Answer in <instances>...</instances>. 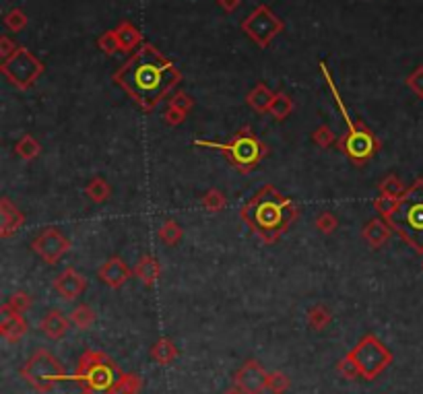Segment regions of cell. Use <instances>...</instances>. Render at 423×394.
<instances>
[{"mask_svg": "<svg viewBox=\"0 0 423 394\" xmlns=\"http://www.w3.org/2000/svg\"><path fill=\"white\" fill-rule=\"evenodd\" d=\"M114 81L147 112H151L180 81V70L155 45L143 43L114 74Z\"/></svg>", "mask_w": 423, "mask_h": 394, "instance_id": "1", "label": "cell"}, {"mask_svg": "<svg viewBox=\"0 0 423 394\" xmlns=\"http://www.w3.org/2000/svg\"><path fill=\"white\" fill-rule=\"evenodd\" d=\"M298 215L300 209L296 207V203L281 196L273 186L260 188L242 207V221L250 225L267 244L277 242L298 219Z\"/></svg>", "mask_w": 423, "mask_h": 394, "instance_id": "2", "label": "cell"}, {"mask_svg": "<svg viewBox=\"0 0 423 394\" xmlns=\"http://www.w3.org/2000/svg\"><path fill=\"white\" fill-rule=\"evenodd\" d=\"M124 374L103 351L89 349L81 355L74 372V382L83 394H118Z\"/></svg>", "mask_w": 423, "mask_h": 394, "instance_id": "3", "label": "cell"}, {"mask_svg": "<svg viewBox=\"0 0 423 394\" xmlns=\"http://www.w3.org/2000/svg\"><path fill=\"white\" fill-rule=\"evenodd\" d=\"M386 223L415 250L423 254V180H417L399 198L397 209L386 217Z\"/></svg>", "mask_w": 423, "mask_h": 394, "instance_id": "4", "label": "cell"}, {"mask_svg": "<svg viewBox=\"0 0 423 394\" xmlns=\"http://www.w3.org/2000/svg\"><path fill=\"white\" fill-rule=\"evenodd\" d=\"M320 66H322V72H324V76H327L329 89H331V93H333V97H335V101H337V107H339V112H341V116H343V122H345V126H347V134L339 141V149H341L351 161H355V163H366V161L372 159L374 153L380 149V143H378V138L372 134V130H370L364 122L353 120V118L349 116V112H347V107H345V103H343V99H341L337 87H335V83H333V76H331L329 70H327V64L322 62Z\"/></svg>", "mask_w": 423, "mask_h": 394, "instance_id": "5", "label": "cell"}, {"mask_svg": "<svg viewBox=\"0 0 423 394\" xmlns=\"http://www.w3.org/2000/svg\"><path fill=\"white\" fill-rule=\"evenodd\" d=\"M196 147H209V149H219L223 151L229 161L234 163V167L242 174L252 172L260 159L267 153V147L254 136V132L250 128H242L240 132H236V136L229 143H213V141H194Z\"/></svg>", "mask_w": 423, "mask_h": 394, "instance_id": "6", "label": "cell"}, {"mask_svg": "<svg viewBox=\"0 0 423 394\" xmlns=\"http://www.w3.org/2000/svg\"><path fill=\"white\" fill-rule=\"evenodd\" d=\"M21 376L33 391L41 394L52 393L66 378L60 362L48 349H37L21 368Z\"/></svg>", "mask_w": 423, "mask_h": 394, "instance_id": "7", "label": "cell"}, {"mask_svg": "<svg viewBox=\"0 0 423 394\" xmlns=\"http://www.w3.org/2000/svg\"><path fill=\"white\" fill-rule=\"evenodd\" d=\"M349 355L360 368L362 378L366 380H376L391 364H393V353L389 347L374 335H366L351 351Z\"/></svg>", "mask_w": 423, "mask_h": 394, "instance_id": "8", "label": "cell"}, {"mask_svg": "<svg viewBox=\"0 0 423 394\" xmlns=\"http://www.w3.org/2000/svg\"><path fill=\"white\" fill-rule=\"evenodd\" d=\"M0 70L17 89H29L43 72V62L35 58L27 48L19 45L8 60H2Z\"/></svg>", "mask_w": 423, "mask_h": 394, "instance_id": "9", "label": "cell"}, {"mask_svg": "<svg viewBox=\"0 0 423 394\" xmlns=\"http://www.w3.org/2000/svg\"><path fill=\"white\" fill-rule=\"evenodd\" d=\"M283 21L267 6L260 4L254 8V12L242 21V29L246 35H250L260 48H267L281 31H283Z\"/></svg>", "mask_w": 423, "mask_h": 394, "instance_id": "10", "label": "cell"}, {"mask_svg": "<svg viewBox=\"0 0 423 394\" xmlns=\"http://www.w3.org/2000/svg\"><path fill=\"white\" fill-rule=\"evenodd\" d=\"M31 248H33L35 254L41 256L43 262L54 265V262H58V260L68 252L70 242H68V238H66L60 229L50 227V229H43V231L31 242Z\"/></svg>", "mask_w": 423, "mask_h": 394, "instance_id": "11", "label": "cell"}, {"mask_svg": "<svg viewBox=\"0 0 423 394\" xmlns=\"http://www.w3.org/2000/svg\"><path fill=\"white\" fill-rule=\"evenodd\" d=\"M269 374L256 360L244 362V366L236 372L234 382L244 394H262L267 391Z\"/></svg>", "mask_w": 423, "mask_h": 394, "instance_id": "12", "label": "cell"}, {"mask_svg": "<svg viewBox=\"0 0 423 394\" xmlns=\"http://www.w3.org/2000/svg\"><path fill=\"white\" fill-rule=\"evenodd\" d=\"M27 333V322L21 312H14L8 304L0 308V335L8 343H19Z\"/></svg>", "mask_w": 423, "mask_h": 394, "instance_id": "13", "label": "cell"}, {"mask_svg": "<svg viewBox=\"0 0 423 394\" xmlns=\"http://www.w3.org/2000/svg\"><path fill=\"white\" fill-rule=\"evenodd\" d=\"M54 289L58 291L60 298L64 300H76L83 296V291L87 289V281L83 275H79L74 269H66L62 271L56 279H54Z\"/></svg>", "mask_w": 423, "mask_h": 394, "instance_id": "14", "label": "cell"}, {"mask_svg": "<svg viewBox=\"0 0 423 394\" xmlns=\"http://www.w3.org/2000/svg\"><path fill=\"white\" fill-rule=\"evenodd\" d=\"M130 275H132V271H130L128 265H126L122 258H118V256L107 258V260L101 265V269L97 271V277H99L107 287H112V289L122 287V285L130 279Z\"/></svg>", "mask_w": 423, "mask_h": 394, "instance_id": "15", "label": "cell"}, {"mask_svg": "<svg viewBox=\"0 0 423 394\" xmlns=\"http://www.w3.org/2000/svg\"><path fill=\"white\" fill-rule=\"evenodd\" d=\"M70 329V320L60 312V310H50L45 312V316L39 322V331L43 333V337H48L50 341H60Z\"/></svg>", "mask_w": 423, "mask_h": 394, "instance_id": "16", "label": "cell"}, {"mask_svg": "<svg viewBox=\"0 0 423 394\" xmlns=\"http://www.w3.org/2000/svg\"><path fill=\"white\" fill-rule=\"evenodd\" d=\"M23 223H25V215L17 207H12L8 198H2L0 200V236L10 238Z\"/></svg>", "mask_w": 423, "mask_h": 394, "instance_id": "17", "label": "cell"}, {"mask_svg": "<svg viewBox=\"0 0 423 394\" xmlns=\"http://www.w3.org/2000/svg\"><path fill=\"white\" fill-rule=\"evenodd\" d=\"M391 234H393V227H391L389 223H384L382 219H372V221L364 227V231H362L364 240H366L372 248H382V246L391 240Z\"/></svg>", "mask_w": 423, "mask_h": 394, "instance_id": "18", "label": "cell"}, {"mask_svg": "<svg viewBox=\"0 0 423 394\" xmlns=\"http://www.w3.org/2000/svg\"><path fill=\"white\" fill-rule=\"evenodd\" d=\"M114 31H116L118 43H120V52H132V50H136V48L141 45V41H143V33L138 31V27L132 25V23H128V21L120 23Z\"/></svg>", "mask_w": 423, "mask_h": 394, "instance_id": "19", "label": "cell"}, {"mask_svg": "<svg viewBox=\"0 0 423 394\" xmlns=\"http://www.w3.org/2000/svg\"><path fill=\"white\" fill-rule=\"evenodd\" d=\"M134 275H136L145 285H153V283L159 279V275H161V267H159L157 258L145 254V256L138 258V262H136V267H134Z\"/></svg>", "mask_w": 423, "mask_h": 394, "instance_id": "20", "label": "cell"}, {"mask_svg": "<svg viewBox=\"0 0 423 394\" xmlns=\"http://www.w3.org/2000/svg\"><path fill=\"white\" fill-rule=\"evenodd\" d=\"M275 99V93L265 85V83H258L248 95H246V101L248 105H252L256 112H269L271 103Z\"/></svg>", "mask_w": 423, "mask_h": 394, "instance_id": "21", "label": "cell"}, {"mask_svg": "<svg viewBox=\"0 0 423 394\" xmlns=\"http://www.w3.org/2000/svg\"><path fill=\"white\" fill-rule=\"evenodd\" d=\"M151 357L159 364V366H169L176 357H178V347L174 345V341L169 339H159L153 347H151Z\"/></svg>", "mask_w": 423, "mask_h": 394, "instance_id": "22", "label": "cell"}, {"mask_svg": "<svg viewBox=\"0 0 423 394\" xmlns=\"http://www.w3.org/2000/svg\"><path fill=\"white\" fill-rule=\"evenodd\" d=\"M293 110V101L287 93H275V99L269 107V114L275 118V120H285Z\"/></svg>", "mask_w": 423, "mask_h": 394, "instance_id": "23", "label": "cell"}, {"mask_svg": "<svg viewBox=\"0 0 423 394\" xmlns=\"http://www.w3.org/2000/svg\"><path fill=\"white\" fill-rule=\"evenodd\" d=\"M39 151H41V147H39V143L31 134H23L19 138V143L14 145V153L19 157H23V159H27V161L35 159L39 155Z\"/></svg>", "mask_w": 423, "mask_h": 394, "instance_id": "24", "label": "cell"}, {"mask_svg": "<svg viewBox=\"0 0 423 394\" xmlns=\"http://www.w3.org/2000/svg\"><path fill=\"white\" fill-rule=\"evenodd\" d=\"M110 192H112V188H110V184H107L103 178H93V180L87 184V188H85V194H87L93 203H105V200L110 198Z\"/></svg>", "mask_w": 423, "mask_h": 394, "instance_id": "25", "label": "cell"}, {"mask_svg": "<svg viewBox=\"0 0 423 394\" xmlns=\"http://www.w3.org/2000/svg\"><path fill=\"white\" fill-rule=\"evenodd\" d=\"M70 322H72L76 329L85 331V329H89V326L95 322V312L91 310V306L81 304V306H76V308L70 312Z\"/></svg>", "mask_w": 423, "mask_h": 394, "instance_id": "26", "label": "cell"}, {"mask_svg": "<svg viewBox=\"0 0 423 394\" xmlns=\"http://www.w3.org/2000/svg\"><path fill=\"white\" fill-rule=\"evenodd\" d=\"M333 320V314L327 306H314L308 314V324L314 331H324Z\"/></svg>", "mask_w": 423, "mask_h": 394, "instance_id": "27", "label": "cell"}, {"mask_svg": "<svg viewBox=\"0 0 423 394\" xmlns=\"http://www.w3.org/2000/svg\"><path fill=\"white\" fill-rule=\"evenodd\" d=\"M159 238L161 242H165L167 246H176L182 240V229L176 221H165L159 229Z\"/></svg>", "mask_w": 423, "mask_h": 394, "instance_id": "28", "label": "cell"}, {"mask_svg": "<svg viewBox=\"0 0 423 394\" xmlns=\"http://www.w3.org/2000/svg\"><path fill=\"white\" fill-rule=\"evenodd\" d=\"M203 207L207 209V211H211V213H219V211H223V207H225V196L219 192V190H209L205 196H203Z\"/></svg>", "mask_w": 423, "mask_h": 394, "instance_id": "29", "label": "cell"}, {"mask_svg": "<svg viewBox=\"0 0 423 394\" xmlns=\"http://www.w3.org/2000/svg\"><path fill=\"white\" fill-rule=\"evenodd\" d=\"M289 388V378L283 372H273L269 374L267 380V391H271L273 394H285Z\"/></svg>", "mask_w": 423, "mask_h": 394, "instance_id": "30", "label": "cell"}, {"mask_svg": "<svg viewBox=\"0 0 423 394\" xmlns=\"http://www.w3.org/2000/svg\"><path fill=\"white\" fill-rule=\"evenodd\" d=\"M380 192H382V194H389V196H395V198H401L407 190H405L403 182H401L397 176H389V178L380 184Z\"/></svg>", "mask_w": 423, "mask_h": 394, "instance_id": "31", "label": "cell"}, {"mask_svg": "<svg viewBox=\"0 0 423 394\" xmlns=\"http://www.w3.org/2000/svg\"><path fill=\"white\" fill-rule=\"evenodd\" d=\"M339 372H341V376L347 378V380H358V378H362L360 368H358V364L353 362V357H351L349 353L339 362Z\"/></svg>", "mask_w": 423, "mask_h": 394, "instance_id": "32", "label": "cell"}, {"mask_svg": "<svg viewBox=\"0 0 423 394\" xmlns=\"http://www.w3.org/2000/svg\"><path fill=\"white\" fill-rule=\"evenodd\" d=\"M4 25H6L10 31H21V29H25V25H27V17H25V12H23L21 8H12V10L4 17Z\"/></svg>", "mask_w": 423, "mask_h": 394, "instance_id": "33", "label": "cell"}, {"mask_svg": "<svg viewBox=\"0 0 423 394\" xmlns=\"http://www.w3.org/2000/svg\"><path fill=\"white\" fill-rule=\"evenodd\" d=\"M397 205H399V198L389 196V194H382V192H380V196L374 200V207H376V211H378L382 217H389V215L397 209Z\"/></svg>", "mask_w": 423, "mask_h": 394, "instance_id": "34", "label": "cell"}, {"mask_svg": "<svg viewBox=\"0 0 423 394\" xmlns=\"http://www.w3.org/2000/svg\"><path fill=\"white\" fill-rule=\"evenodd\" d=\"M339 227V219L333 213H320L316 219V229L322 234H333Z\"/></svg>", "mask_w": 423, "mask_h": 394, "instance_id": "35", "label": "cell"}, {"mask_svg": "<svg viewBox=\"0 0 423 394\" xmlns=\"http://www.w3.org/2000/svg\"><path fill=\"white\" fill-rule=\"evenodd\" d=\"M118 394H141V376L138 374H124Z\"/></svg>", "mask_w": 423, "mask_h": 394, "instance_id": "36", "label": "cell"}, {"mask_svg": "<svg viewBox=\"0 0 423 394\" xmlns=\"http://www.w3.org/2000/svg\"><path fill=\"white\" fill-rule=\"evenodd\" d=\"M97 45H99V50H103L105 54L118 52V50H120V43H118L116 31H105V33L97 39Z\"/></svg>", "mask_w": 423, "mask_h": 394, "instance_id": "37", "label": "cell"}, {"mask_svg": "<svg viewBox=\"0 0 423 394\" xmlns=\"http://www.w3.org/2000/svg\"><path fill=\"white\" fill-rule=\"evenodd\" d=\"M312 138H314V143H316L318 147H322V149H327V147H331V145L335 143V134L331 132V128H329L327 124L318 126V128L314 130Z\"/></svg>", "mask_w": 423, "mask_h": 394, "instance_id": "38", "label": "cell"}, {"mask_svg": "<svg viewBox=\"0 0 423 394\" xmlns=\"http://www.w3.org/2000/svg\"><path fill=\"white\" fill-rule=\"evenodd\" d=\"M6 304H8L14 312H21V314H23V312L31 306V298H29L25 291H17V293L10 296V300H8Z\"/></svg>", "mask_w": 423, "mask_h": 394, "instance_id": "39", "label": "cell"}, {"mask_svg": "<svg viewBox=\"0 0 423 394\" xmlns=\"http://www.w3.org/2000/svg\"><path fill=\"white\" fill-rule=\"evenodd\" d=\"M407 85L409 89L423 99V66H417L409 76H407Z\"/></svg>", "mask_w": 423, "mask_h": 394, "instance_id": "40", "label": "cell"}, {"mask_svg": "<svg viewBox=\"0 0 423 394\" xmlns=\"http://www.w3.org/2000/svg\"><path fill=\"white\" fill-rule=\"evenodd\" d=\"M169 105L172 107H178V110H182V112H186L188 114V110L194 105V99L188 95V93H184V91H178L172 99H169Z\"/></svg>", "mask_w": 423, "mask_h": 394, "instance_id": "41", "label": "cell"}, {"mask_svg": "<svg viewBox=\"0 0 423 394\" xmlns=\"http://www.w3.org/2000/svg\"><path fill=\"white\" fill-rule=\"evenodd\" d=\"M163 120H165V124H169V126H178V124H182V122L186 120V112H182V110L169 105L167 112H165V116H163Z\"/></svg>", "mask_w": 423, "mask_h": 394, "instance_id": "42", "label": "cell"}, {"mask_svg": "<svg viewBox=\"0 0 423 394\" xmlns=\"http://www.w3.org/2000/svg\"><path fill=\"white\" fill-rule=\"evenodd\" d=\"M17 48H19V45L12 43L8 35H2V37H0V56H2V60H8V58L17 52Z\"/></svg>", "mask_w": 423, "mask_h": 394, "instance_id": "43", "label": "cell"}, {"mask_svg": "<svg viewBox=\"0 0 423 394\" xmlns=\"http://www.w3.org/2000/svg\"><path fill=\"white\" fill-rule=\"evenodd\" d=\"M219 4H221L227 12H231V10H236V8L242 4V0H219Z\"/></svg>", "mask_w": 423, "mask_h": 394, "instance_id": "44", "label": "cell"}, {"mask_svg": "<svg viewBox=\"0 0 423 394\" xmlns=\"http://www.w3.org/2000/svg\"><path fill=\"white\" fill-rule=\"evenodd\" d=\"M223 394H244V393H242V391H240L238 386H234V388H229V391H225V393H223Z\"/></svg>", "mask_w": 423, "mask_h": 394, "instance_id": "45", "label": "cell"}, {"mask_svg": "<svg viewBox=\"0 0 423 394\" xmlns=\"http://www.w3.org/2000/svg\"><path fill=\"white\" fill-rule=\"evenodd\" d=\"M422 269H423V262H422Z\"/></svg>", "mask_w": 423, "mask_h": 394, "instance_id": "46", "label": "cell"}]
</instances>
